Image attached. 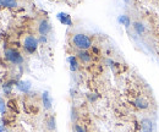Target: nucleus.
<instances>
[{
	"label": "nucleus",
	"mask_w": 159,
	"mask_h": 132,
	"mask_svg": "<svg viewBox=\"0 0 159 132\" xmlns=\"http://www.w3.org/2000/svg\"><path fill=\"white\" fill-rule=\"evenodd\" d=\"M55 117L54 116H49V119L47 120V127L50 130V131H53V130H55Z\"/></svg>",
	"instance_id": "4468645a"
},
{
	"label": "nucleus",
	"mask_w": 159,
	"mask_h": 132,
	"mask_svg": "<svg viewBox=\"0 0 159 132\" xmlns=\"http://www.w3.org/2000/svg\"><path fill=\"white\" fill-rule=\"evenodd\" d=\"M0 132H7V131L4 129V126H1V125H0Z\"/></svg>",
	"instance_id": "6ab92c4d"
},
{
	"label": "nucleus",
	"mask_w": 159,
	"mask_h": 132,
	"mask_svg": "<svg viewBox=\"0 0 159 132\" xmlns=\"http://www.w3.org/2000/svg\"><path fill=\"white\" fill-rule=\"evenodd\" d=\"M139 132H153V121L149 117H143L141 120Z\"/></svg>",
	"instance_id": "39448f33"
},
{
	"label": "nucleus",
	"mask_w": 159,
	"mask_h": 132,
	"mask_svg": "<svg viewBox=\"0 0 159 132\" xmlns=\"http://www.w3.org/2000/svg\"><path fill=\"white\" fill-rule=\"evenodd\" d=\"M38 40H39V43H47V36H40L39 38H38Z\"/></svg>",
	"instance_id": "a211bd4d"
},
{
	"label": "nucleus",
	"mask_w": 159,
	"mask_h": 132,
	"mask_svg": "<svg viewBox=\"0 0 159 132\" xmlns=\"http://www.w3.org/2000/svg\"><path fill=\"white\" fill-rule=\"evenodd\" d=\"M58 20L62 25H66V26H72V20H71V16L69 14H65V12H60L58 14Z\"/></svg>",
	"instance_id": "1a4fd4ad"
},
{
	"label": "nucleus",
	"mask_w": 159,
	"mask_h": 132,
	"mask_svg": "<svg viewBox=\"0 0 159 132\" xmlns=\"http://www.w3.org/2000/svg\"><path fill=\"white\" fill-rule=\"evenodd\" d=\"M67 61H69V64H70V69H71V71H77L79 70V59L76 55H71V57H67Z\"/></svg>",
	"instance_id": "9b49d317"
},
{
	"label": "nucleus",
	"mask_w": 159,
	"mask_h": 132,
	"mask_svg": "<svg viewBox=\"0 0 159 132\" xmlns=\"http://www.w3.org/2000/svg\"><path fill=\"white\" fill-rule=\"evenodd\" d=\"M42 102H43V107L45 110H50L52 109V97L49 94V92H43L42 94Z\"/></svg>",
	"instance_id": "6e6552de"
},
{
	"label": "nucleus",
	"mask_w": 159,
	"mask_h": 132,
	"mask_svg": "<svg viewBox=\"0 0 159 132\" xmlns=\"http://www.w3.org/2000/svg\"><path fill=\"white\" fill-rule=\"evenodd\" d=\"M74 130H75V132H87V129L83 125H80V124L74 125Z\"/></svg>",
	"instance_id": "dca6fc26"
},
{
	"label": "nucleus",
	"mask_w": 159,
	"mask_h": 132,
	"mask_svg": "<svg viewBox=\"0 0 159 132\" xmlns=\"http://www.w3.org/2000/svg\"><path fill=\"white\" fill-rule=\"evenodd\" d=\"M0 6L4 7H16L17 6V0H0Z\"/></svg>",
	"instance_id": "ddd939ff"
},
{
	"label": "nucleus",
	"mask_w": 159,
	"mask_h": 132,
	"mask_svg": "<svg viewBox=\"0 0 159 132\" xmlns=\"http://www.w3.org/2000/svg\"><path fill=\"white\" fill-rule=\"evenodd\" d=\"M134 105L139 110H147L149 108V102L144 97H139L134 100Z\"/></svg>",
	"instance_id": "0eeeda50"
},
{
	"label": "nucleus",
	"mask_w": 159,
	"mask_h": 132,
	"mask_svg": "<svg viewBox=\"0 0 159 132\" xmlns=\"http://www.w3.org/2000/svg\"><path fill=\"white\" fill-rule=\"evenodd\" d=\"M134 30H135V32L137 34H139V36H143L146 33V26L142 22H139V21L134 22Z\"/></svg>",
	"instance_id": "f8f14e48"
},
{
	"label": "nucleus",
	"mask_w": 159,
	"mask_h": 132,
	"mask_svg": "<svg viewBox=\"0 0 159 132\" xmlns=\"http://www.w3.org/2000/svg\"><path fill=\"white\" fill-rule=\"evenodd\" d=\"M119 21L125 26V27H130V25H131V21H130V19H129L127 15H122V16H120Z\"/></svg>",
	"instance_id": "2eb2a0df"
},
{
	"label": "nucleus",
	"mask_w": 159,
	"mask_h": 132,
	"mask_svg": "<svg viewBox=\"0 0 159 132\" xmlns=\"http://www.w3.org/2000/svg\"><path fill=\"white\" fill-rule=\"evenodd\" d=\"M38 45H39V40L38 38L32 36V34H28L23 38V42H22V47L25 49L26 53L28 54H33L37 52L38 49Z\"/></svg>",
	"instance_id": "7ed1b4c3"
},
{
	"label": "nucleus",
	"mask_w": 159,
	"mask_h": 132,
	"mask_svg": "<svg viewBox=\"0 0 159 132\" xmlns=\"http://www.w3.org/2000/svg\"><path fill=\"white\" fill-rule=\"evenodd\" d=\"M0 113L2 114V115L6 113V105H5L4 102H0Z\"/></svg>",
	"instance_id": "f3484780"
},
{
	"label": "nucleus",
	"mask_w": 159,
	"mask_h": 132,
	"mask_svg": "<svg viewBox=\"0 0 159 132\" xmlns=\"http://www.w3.org/2000/svg\"><path fill=\"white\" fill-rule=\"evenodd\" d=\"M37 30H38V33H39L40 36H48L50 33V31H52V26H50L48 20L43 19L38 22Z\"/></svg>",
	"instance_id": "20e7f679"
},
{
	"label": "nucleus",
	"mask_w": 159,
	"mask_h": 132,
	"mask_svg": "<svg viewBox=\"0 0 159 132\" xmlns=\"http://www.w3.org/2000/svg\"><path fill=\"white\" fill-rule=\"evenodd\" d=\"M71 44L77 50H88L93 47L92 38L84 33H75L71 37Z\"/></svg>",
	"instance_id": "f257e3e1"
},
{
	"label": "nucleus",
	"mask_w": 159,
	"mask_h": 132,
	"mask_svg": "<svg viewBox=\"0 0 159 132\" xmlns=\"http://www.w3.org/2000/svg\"><path fill=\"white\" fill-rule=\"evenodd\" d=\"M16 87H17V89L20 92H22V93H28L30 89H31V83L27 82V81H19L17 84H16Z\"/></svg>",
	"instance_id": "9d476101"
},
{
	"label": "nucleus",
	"mask_w": 159,
	"mask_h": 132,
	"mask_svg": "<svg viewBox=\"0 0 159 132\" xmlns=\"http://www.w3.org/2000/svg\"><path fill=\"white\" fill-rule=\"evenodd\" d=\"M4 57L5 59L12 64V65H21L23 62V57L20 52L15 48H6L4 50Z\"/></svg>",
	"instance_id": "f03ea898"
},
{
	"label": "nucleus",
	"mask_w": 159,
	"mask_h": 132,
	"mask_svg": "<svg viewBox=\"0 0 159 132\" xmlns=\"http://www.w3.org/2000/svg\"><path fill=\"white\" fill-rule=\"evenodd\" d=\"M76 57L79 59V61H81L82 64H89L92 61V54L88 50H79Z\"/></svg>",
	"instance_id": "423d86ee"
}]
</instances>
